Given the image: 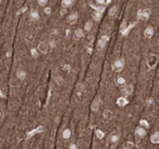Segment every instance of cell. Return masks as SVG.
<instances>
[{
	"instance_id": "cell-1",
	"label": "cell",
	"mask_w": 159,
	"mask_h": 149,
	"mask_svg": "<svg viewBox=\"0 0 159 149\" xmlns=\"http://www.w3.org/2000/svg\"><path fill=\"white\" fill-rule=\"evenodd\" d=\"M111 68H112V70L114 72L123 71V70H124V68H125V60H124L123 58L116 59V60L112 62Z\"/></svg>"
},
{
	"instance_id": "cell-2",
	"label": "cell",
	"mask_w": 159,
	"mask_h": 149,
	"mask_svg": "<svg viewBox=\"0 0 159 149\" xmlns=\"http://www.w3.org/2000/svg\"><path fill=\"white\" fill-rule=\"evenodd\" d=\"M108 41H109V36H108V35H102V36L98 39V41H97V47H98V49L101 50L102 48H105V46L108 44Z\"/></svg>"
},
{
	"instance_id": "cell-3",
	"label": "cell",
	"mask_w": 159,
	"mask_h": 149,
	"mask_svg": "<svg viewBox=\"0 0 159 149\" xmlns=\"http://www.w3.org/2000/svg\"><path fill=\"white\" fill-rule=\"evenodd\" d=\"M78 19H79V13L75 12V11L69 13V14L66 15V22L70 23V24H74V23L78 21Z\"/></svg>"
},
{
	"instance_id": "cell-4",
	"label": "cell",
	"mask_w": 159,
	"mask_h": 149,
	"mask_svg": "<svg viewBox=\"0 0 159 149\" xmlns=\"http://www.w3.org/2000/svg\"><path fill=\"white\" fill-rule=\"evenodd\" d=\"M48 49H49V46H48V44H47L46 41H40L39 44H38L37 50H38L40 53L46 54L47 52H48Z\"/></svg>"
},
{
	"instance_id": "cell-5",
	"label": "cell",
	"mask_w": 159,
	"mask_h": 149,
	"mask_svg": "<svg viewBox=\"0 0 159 149\" xmlns=\"http://www.w3.org/2000/svg\"><path fill=\"white\" fill-rule=\"evenodd\" d=\"M15 76L16 78L19 79V81H24L27 76V73L25 70H23V69H18L16 72H15Z\"/></svg>"
},
{
	"instance_id": "cell-6",
	"label": "cell",
	"mask_w": 159,
	"mask_h": 149,
	"mask_svg": "<svg viewBox=\"0 0 159 149\" xmlns=\"http://www.w3.org/2000/svg\"><path fill=\"white\" fill-rule=\"evenodd\" d=\"M84 28H76L74 33H73V38L75 39V40H80L81 38H83V36H84Z\"/></svg>"
},
{
	"instance_id": "cell-7",
	"label": "cell",
	"mask_w": 159,
	"mask_h": 149,
	"mask_svg": "<svg viewBox=\"0 0 159 149\" xmlns=\"http://www.w3.org/2000/svg\"><path fill=\"white\" fill-rule=\"evenodd\" d=\"M154 34H155V30H154L152 26H147L145 28V31H144V36L147 39L152 38V36H154Z\"/></svg>"
},
{
	"instance_id": "cell-8",
	"label": "cell",
	"mask_w": 159,
	"mask_h": 149,
	"mask_svg": "<svg viewBox=\"0 0 159 149\" xmlns=\"http://www.w3.org/2000/svg\"><path fill=\"white\" fill-rule=\"evenodd\" d=\"M71 136H72V132H71V130L69 127H66L64 130L61 132V137L64 140H69L71 138Z\"/></svg>"
},
{
	"instance_id": "cell-9",
	"label": "cell",
	"mask_w": 159,
	"mask_h": 149,
	"mask_svg": "<svg viewBox=\"0 0 159 149\" xmlns=\"http://www.w3.org/2000/svg\"><path fill=\"white\" fill-rule=\"evenodd\" d=\"M152 15V10L150 9H144L143 11H141V19L144 20V21H147V20L150 18Z\"/></svg>"
},
{
	"instance_id": "cell-10",
	"label": "cell",
	"mask_w": 159,
	"mask_h": 149,
	"mask_svg": "<svg viewBox=\"0 0 159 149\" xmlns=\"http://www.w3.org/2000/svg\"><path fill=\"white\" fill-rule=\"evenodd\" d=\"M30 18H31V20H32V21H39L40 14H39V12H38L37 10L32 9V10L30 11Z\"/></svg>"
},
{
	"instance_id": "cell-11",
	"label": "cell",
	"mask_w": 159,
	"mask_h": 149,
	"mask_svg": "<svg viewBox=\"0 0 159 149\" xmlns=\"http://www.w3.org/2000/svg\"><path fill=\"white\" fill-rule=\"evenodd\" d=\"M135 133H136V136L139 137V138H144L146 136V134H147V132L143 126H139L135 131Z\"/></svg>"
},
{
	"instance_id": "cell-12",
	"label": "cell",
	"mask_w": 159,
	"mask_h": 149,
	"mask_svg": "<svg viewBox=\"0 0 159 149\" xmlns=\"http://www.w3.org/2000/svg\"><path fill=\"white\" fill-rule=\"evenodd\" d=\"M100 102H101V100H100V98L97 96V97L93 100V104H92V110L98 111V109H99V107H100Z\"/></svg>"
},
{
	"instance_id": "cell-13",
	"label": "cell",
	"mask_w": 159,
	"mask_h": 149,
	"mask_svg": "<svg viewBox=\"0 0 159 149\" xmlns=\"http://www.w3.org/2000/svg\"><path fill=\"white\" fill-rule=\"evenodd\" d=\"M74 5V0H62L61 1V7L63 9H70Z\"/></svg>"
},
{
	"instance_id": "cell-14",
	"label": "cell",
	"mask_w": 159,
	"mask_h": 149,
	"mask_svg": "<svg viewBox=\"0 0 159 149\" xmlns=\"http://www.w3.org/2000/svg\"><path fill=\"white\" fill-rule=\"evenodd\" d=\"M92 18H93V21L98 22V21H100L101 18H102V13H101L100 10H96V11H94V12L92 13Z\"/></svg>"
},
{
	"instance_id": "cell-15",
	"label": "cell",
	"mask_w": 159,
	"mask_h": 149,
	"mask_svg": "<svg viewBox=\"0 0 159 149\" xmlns=\"http://www.w3.org/2000/svg\"><path fill=\"white\" fill-rule=\"evenodd\" d=\"M116 83H117L118 86L124 87V86H126V79L123 76H118V77L116 78Z\"/></svg>"
},
{
	"instance_id": "cell-16",
	"label": "cell",
	"mask_w": 159,
	"mask_h": 149,
	"mask_svg": "<svg viewBox=\"0 0 159 149\" xmlns=\"http://www.w3.org/2000/svg\"><path fill=\"white\" fill-rule=\"evenodd\" d=\"M93 21H91V20H88L85 22V24H84V31L85 32H91L92 31V28H93Z\"/></svg>"
},
{
	"instance_id": "cell-17",
	"label": "cell",
	"mask_w": 159,
	"mask_h": 149,
	"mask_svg": "<svg viewBox=\"0 0 159 149\" xmlns=\"http://www.w3.org/2000/svg\"><path fill=\"white\" fill-rule=\"evenodd\" d=\"M122 91H123V94H124L125 96L131 95V94H132V86H130V85H126V86H124V87H123Z\"/></svg>"
},
{
	"instance_id": "cell-18",
	"label": "cell",
	"mask_w": 159,
	"mask_h": 149,
	"mask_svg": "<svg viewBox=\"0 0 159 149\" xmlns=\"http://www.w3.org/2000/svg\"><path fill=\"white\" fill-rule=\"evenodd\" d=\"M119 139H120L119 134H112V135L110 136V143L113 144V145H116V144H118Z\"/></svg>"
},
{
	"instance_id": "cell-19",
	"label": "cell",
	"mask_w": 159,
	"mask_h": 149,
	"mask_svg": "<svg viewBox=\"0 0 159 149\" xmlns=\"http://www.w3.org/2000/svg\"><path fill=\"white\" fill-rule=\"evenodd\" d=\"M117 12H118V7L113 6L109 9V12H108V14H109V16H114V15L117 14Z\"/></svg>"
},
{
	"instance_id": "cell-20",
	"label": "cell",
	"mask_w": 159,
	"mask_h": 149,
	"mask_svg": "<svg viewBox=\"0 0 159 149\" xmlns=\"http://www.w3.org/2000/svg\"><path fill=\"white\" fill-rule=\"evenodd\" d=\"M152 140L154 142V143H157V142H159V132H157L156 134H154V135H152Z\"/></svg>"
},
{
	"instance_id": "cell-21",
	"label": "cell",
	"mask_w": 159,
	"mask_h": 149,
	"mask_svg": "<svg viewBox=\"0 0 159 149\" xmlns=\"http://www.w3.org/2000/svg\"><path fill=\"white\" fill-rule=\"evenodd\" d=\"M37 2H38V5H39L40 7H45L47 6V3H48V0H37Z\"/></svg>"
},
{
	"instance_id": "cell-22",
	"label": "cell",
	"mask_w": 159,
	"mask_h": 149,
	"mask_svg": "<svg viewBox=\"0 0 159 149\" xmlns=\"http://www.w3.org/2000/svg\"><path fill=\"white\" fill-rule=\"evenodd\" d=\"M95 2H96V5H98V6H104V5L106 3V0H95Z\"/></svg>"
},
{
	"instance_id": "cell-23",
	"label": "cell",
	"mask_w": 159,
	"mask_h": 149,
	"mask_svg": "<svg viewBox=\"0 0 159 149\" xmlns=\"http://www.w3.org/2000/svg\"><path fill=\"white\" fill-rule=\"evenodd\" d=\"M69 149H78V145H76V143H70V145H69Z\"/></svg>"
},
{
	"instance_id": "cell-24",
	"label": "cell",
	"mask_w": 159,
	"mask_h": 149,
	"mask_svg": "<svg viewBox=\"0 0 159 149\" xmlns=\"http://www.w3.org/2000/svg\"><path fill=\"white\" fill-rule=\"evenodd\" d=\"M32 54H33L34 58H38V52H37V50H35V49H32Z\"/></svg>"
},
{
	"instance_id": "cell-25",
	"label": "cell",
	"mask_w": 159,
	"mask_h": 149,
	"mask_svg": "<svg viewBox=\"0 0 159 149\" xmlns=\"http://www.w3.org/2000/svg\"><path fill=\"white\" fill-rule=\"evenodd\" d=\"M146 104H148V106H150L152 104V98H148L147 100H146Z\"/></svg>"
},
{
	"instance_id": "cell-26",
	"label": "cell",
	"mask_w": 159,
	"mask_h": 149,
	"mask_svg": "<svg viewBox=\"0 0 159 149\" xmlns=\"http://www.w3.org/2000/svg\"><path fill=\"white\" fill-rule=\"evenodd\" d=\"M44 11H45L46 14H50V12H51V9H50V8H45V10H44Z\"/></svg>"
},
{
	"instance_id": "cell-27",
	"label": "cell",
	"mask_w": 159,
	"mask_h": 149,
	"mask_svg": "<svg viewBox=\"0 0 159 149\" xmlns=\"http://www.w3.org/2000/svg\"><path fill=\"white\" fill-rule=\"evenodd\" d=\"M49 45H50V47L55 48V47H56V43H55V41H50V44H49Z\"/></svg>"
},
{
	"instance_id": "cell-28",
	"label": "cell",
	"mask_w": 159,
	"mask_h": 149,
	"mask_svg": "<svg viewBox=\"0 0 159 149\" xmlns=\"http://www.w3.org/2000/svg\"><path fill=\"white\" fill-rule=\"evenodd\" d=\"M10 56H11V52L8 51V52H7V57H10Z\"/></svg>"
},
{
	"instance_id": "cell-29",
	"label": "cell",
	"mask_w": 159,
	"mask_h": 149,
	"mask_svg": "<svg viewBox=\"0 0 159 149\" xmlns=\"http://www.w3.org/2000/svg\"><path fill=\"white\" fill-rule=\"evenodd\" d=\"M121 149H131V148H129V147H122Z\"/></svg>"
},
{
	"instance_id": "cell-30",
	"label": "cell",
	"mask_w": 159,
	"mask_h": 149,
	"mask_svg": "<svg viewBox=\"0 0 159 149\" xmlns=\"http://www.w3.org/2000/svg\"><path fill=\"white\" fill-rule=\"evenodd\" d=\"M158 46H159V38H158Z\"/></svg>"
},
{
	"instance_id": "cell-31",
	"label": "cell",
	"mask_w": 159,
	"mask_h": 149,
	"mask_svg": "<svg viewBox=\"0 0 159 149\" xmlns=\"http://www.w3.org/2000/svg\"><path fill=\"white\" fill-rule=\"evenodd\" d=\"M35 149H38V148H35Z\"/></svg>"
}]
</instances>
